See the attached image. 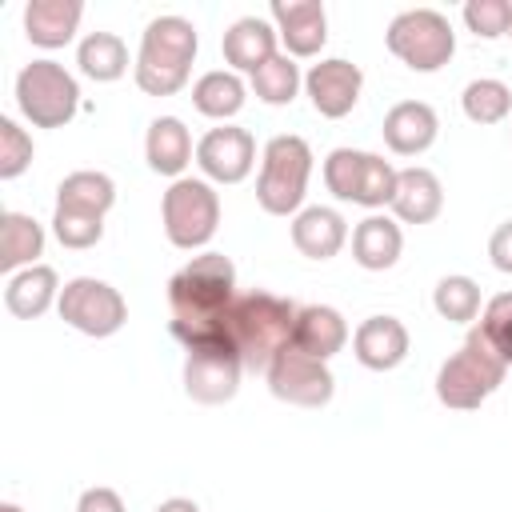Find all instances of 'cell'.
I'll return each mask as SVG.
<instances>
[{
    "mask_svg": "<svg viewBox=\"0 0 512 512\" xmlns=\"http://www.w3.org/2000/svg\"><path fill=\"white\" fill-rule=\"evenodd\" d=\"M236 300V268L224 252H204L168 280L172 336L184 348L228 340L224 316Z\"/></svg>",
    "mask_w": 512,
    "mask_h": 512,
    "instance_id": "obj_1",
    "label": "cell"
},
{
    "mask_svg": "<svg viewBox=\"0 0 512 512\" xmlns=\"http://www.w3.org/2000/svg\"><path fill=\"white\" fill-rule=\"evenodd\" d=\"M296 304L272 292H244L232 300L228 316H224V332L228 344L236 348L240 364L252 372H268L272 360L292 348V332H296Z\"/></svg>",
    "mask_w": 512,
    "mask_h": 512,
    "instance_id": "obj_2",
    "label": "cell"
},
{
    "mask_svg": "<svg viewBox=\"0 0 512 512\" xmlns=\"http://www.w3.org/2000/svg\"><path fill=\"white\" fill-rule=\"evenodd\" d=\"M196 28L184 16H156L140 36L136 88L148 96H172L188 84L196 60Z\"/></svg>",
    "mask_w": 512,
    "mask_h": 512,
    "instance_id": "obj_3",
    "label": "cell"
},
{
    "mask_svg": "<svg viewBox=\"0 0 512 512\" xmlns=\"http://www.w3.org/2000/svg\"><path fill=\"white\" fill-rule=\"evenodd\" d=\"M504 356L488 344V336L480 332V324L464 336L460 352H452L440 372H436V396L444 408H456V412H472L480 408L500 384H504Z\"/></svg>",
    "mask_w": 512,
    "mask_h": 512,
    "instance_id": "obj_4",
    "label": "cell"
},
{
    "mask_svg": "<svg viewBox=\"0 0 512 512\" xmlns=\"http://www.w3.org/2000/svg\"><path fill=\"white\" fill-rule=\"evenodd\" d=\"M312 176V148L300 136H272L264 144V164L256 180V200L268 216H292L304 204Z\"/></svg>",
    "mask_w": 512,
    "mask_h": 512,
    "instance_id": "obj_5",
    "label": "cell"
},
{
    "mask_svg": "<svg viewBox=\"0 0 512 512\" xmlns=\"http://www.w3.org/2000/svg\"><path fill=\"white\" fill-rule=\"evenodd\" d=\"M16 104L36 128H64L80 108V88L72 72L56 60H32L16 76Z\"/></svg>",
    "mask_w": 512,
    "mask_h": 512,
    "instance_id": "obj_6",
    "label": "cell"
},
{
    "mask_svg": "<svg viewBox=\"0 0 512 512\" xmlns=\"http://www.w3.org/2000/svg\"><path fill=\"white\" fill-rule=\"evenodd\" d=\"M384 40H388V52L396 60H404L412 72H436L456 52V32H452L448 16H440L436 8H408V12H400L388 24Z\"/></svg>",
    "mask_w": 512,
    "mask_h": 512,
    "instance_id": "obj_7",
    "label": "cell"
},
{
    "mask_svg": "<svg viewBox=\"0 0 512 512\" xmlns=\"http://www.w3.org/2000/svg\"><path fill=\"white\" fill-rule=\"evenodd\" d=\"M324 184L336 200L384 208V204H392V192H396V168L376 152L332 148L324 160Z\"/></svg>",
    "mask_w": 512,
    "mask_h": 512,
    "instance_id": "obj_8",
    "label": "cell"
},
{
    "mask_svg": "<svg viewBox=\"0 0 512 512\" xmlns=\"http://www.w3.org/2000/svg\"><path fill=\"white\" fill-rule=\"evenodd\" d=\"M164 232L176 248H204L212 236H216V224H220V200L212 192L208 180H192V176H180L172 180V188L164 192Z\"/></svg>",
    "mask_w": 512,
    "mask_h": 512,
    "instance_id": "obj_9",
    "label": "cell"
},
{
    "mask_svg": "<svg viewBox=\"0 0 512 512\" xmlns=\"http://www.w3.org/2000/svg\"><path fill=\"white\" fill-rule=\"evenodd\" d=\"M56 308H60V320H64V324H72L76 332L96 336V340L120 332L124 320H128L124 296H120L112 284L96 280V276H76V280H68V284L60 288Z\"/></svg>",
    "mask_w": 512,
    "mask_h": 512,
    "instance_id": "obj_10",
    "label": "cell"
},
{
    "mask_svg": "<svg viewBox=\"0 0 512 512\" xmlns=\"http://www.w3.org/2000/svg\"><path fill=\"white\" fill-rule=\"evenodd\" d=\"M264 376H268L272 396L284 400V404H296V408H324L336 392V380H332L328 364L300 352V348H284Z\"/></svg>",
    "mask_w": 512,
    "mask_h": 512,
    "instance_id": "obj_11",
    "label": "cell"
},
{
    "mask_svg": "<svg viewBox=\"0 0 512 512\" xmlns=\"http://www.w3.org/2000/svg\"><path fill=\"white\" fill-rule=\"evenodd\" d=\"M240 356L228 340H216V344H200V348H188V360H184V392L196 400V404H224L236 396L240 388Z\"/></svg>",
    "mask_w": 512,
    "mask_h": 512,
    "instance_id": "obj_12",
    "label": "cell"
},
{
    "mask_svg": "<svg viewBox=\"0 0 512 512\" xmlns=\"http://www.w3.org/2000/svg\"><path fill=\"white\" fill-rule=\"evenodd\" d=\"M196 164L216 184H240L256 164V140L248 128H212L196 144Z\"/></svg>",
    "mask_w": 512,
    "mask_h": 512,
    "instance_id": "obj_13",
    "label": "cell"
},
{
    "mask_svg": "<svg viewBox=\"0 0 512 512\" xmlns=\"http://www.w3.org/2000/svg\"><path fill=\"white\" fill-rule=\"evenodd\" d=\"M360 84H364V72L352 60H340V56L312 64L308 76H304V88H308L312 108L320 116H328V120H340V116H348L356 108Z\"/></svg>",
    "mask_w": 512,
    "mask_h": 512,
    "instance_id": "obj_14",
    "label": "cell"
},
{
    "mask_svg": "<svg viewBox=\"0 0 512 512\" xmlns=\"http://www.w3.org/2000/svg\"><path fill=\"white\" fill-rule=\"evenodd\" d=\"M276 36L288 44V56H316L328 40V16L320 0H272Z\"/></svg>",
    "mask_w": 512,
    "mask_h": 512,
    "instance_id": "obj_15",
    "label": "cell"
},
{
    "mask_svg": "<svg viewBox=\"0 0 512 512\" xmlns=\"http://www.w3.org/2000/svg\"><path fill=\"white\" fill-rule=\"evenodd\" d=\"M352 352L372 372H392L408 356V328L396 316H368L352 332Z\"/></svg>",
    "mask_w": 512,
    "mask_h": 512,
    "instance_id": "obj_16",
    "label": "cell"
},
{
    "mask_svg": "<svg viewBox=\"0 0 512 512\" xmlns=\"http://www.w3.org/2000/svg\"><path fill=\"white\" fill-rule=\"evenodd\" d=\"M436 132H440V120H436L432 104H424V100H400L384 116V144L396 156H416V152L432 148Z\"/></svg>",
    "mask_w": 512,
    "mask_h": 512,
    "instance_id": "obj_17",
    "label": "cell"
},
{
    "mask_svg": "<svg viewBox=\"0 0 512 512\" xmlns=\"http://www.w3.org/2000/svg\"><path fill=\"white\" fill-rule=\"evenodd\" d=\"M444 208V188L440 176L428 168H400L396 172V192H392V212L404 224H432Z\"/></svg>",
    "mask_w": 512,
    "mask_h": 512,
    "instance_id": "obj_18",
    "label": "cell"
},
{
    "mask_svg": "<svg viewBox=\"0 0 512 512\" xmlns=\"http://www.w3.org/2000/svg\"><path fill=\"white\" fill-rule=\"evenodd\" d=\"M348 344V324L336 308L328 304H304L296 312V332H292V348L316 356V360H332L340 348Z\"/></svg>",
    "mask_w": 512,
    "mask_h": 512,
    "instance_id": "obj_19",
    "label": "cell"
},
{
    "mask_svg": "<svg viewBox=\"0 0 512 512\" xmlns=\"http://www.w3.org/2000/svg\"><path fill=\"white\" fill-rule=\"evenodd\" d=\"M348 240V224L336 208L312 204L304 212H296L292 220V244L308 256V260H332Z\"/></svg>",
    "mask_w": 512,
    "mask_h": 512,
    "instance_id": "obj_20",
    "label": "cell"
},
{
    "mask_svg": "<svg viewBox=\"0 0 512 512\" xmlns=\"http://www.w3.org/2000/svg\"><path fill=\"white\" fill-rule=\"evenodd\" d=\"M84 16L80 0H28L24 8V32L40 48H64L76 36V24Z\"/></svg>",
    "mask_w": 512,
    "mask_h": 512,
    "instance_id": "obj_21",
    "label": "cell"
},
{
    "mask_svg": "<svg viewBox=\"0 0 512 512\" xmlns=\"http://www.w3.org/2000/svg\"><path fill=\"white\" fill-rule=\"evenodd\" d=\"M276 56V28L260 16H244L224 32V60L236 72H256Z\"/></svg>",
    "mask_w": 512,
    "mask_h": 512,
    "instance_id": "obj_22",
    "label": "cell"
},
{
    "mask_svg": "<svg viewBox=\"0 0 512 512\" xmlns=\"http://www.w3.org/2000/svg\"><path fill=\"white\" fill-rule=\"evenodd\" d=\"M144 156H148V168L160 172V176H176L188 168L192 160V136L184 128V120L176 116H156L148 124V136H144Z\"/></svg>",
    "mask_w": 512,
    "mask_h": 512,
    "instance_id": "obj_23",
    "label": "cell"
},
{
    "mask_svg": "<svg viewBox=\"0 0 512 512\" xmlns=\"http://www.w3.org/2000/svg\"><path fill=\"white\" fill-rule=\"evenodd\" d=\"M52 300H60V284H56V272L48 264H32V268L8 276V284H4V304L20 320L44 316L52 308Z\"/></svg>",
    "mask_w": 512,
    "mask_h": 512,
    "instance_id": "obj_24",
    "label": "cell"
},
{
    "mask_svg": "<svg viewBox=\"0 0 512 512\" xmlns=\"http://www.w3.org/2000/svg\"><path fill=\"white\" fill-rule=\"evenodd\" d=\"M400 248H404V236H400V224L388 220V216H368L356 224L352 232V256L360 268L368 272H384L400 260Z\"/></svg>",
    "mask_w": 512,
    "mask_h": 512,
    "instance_id": "obj_25",
    "label": "cell"
},
{
    "mask_svg": "<svg viewBox=\"0 0 512 512\" xmlns=\"http://www.w3.org/2000/svg\"><path fill=\"white\" fill-rule=\"evenodd\" d=\"M76 64L88 80L96 84H112L128 72V48L116 32H88L76 48Z\"/></svg>",
    "mask_w": 512,
    "mask_h": 512,
    "instance_id": "obj_26",
    "label": "cell"
},
{
    "mask_svg": "<svg viewBox=\"0 0 512 512\" xmlns=\"http://www.w3.org/2000/svg\"><path fill=\"white\" fill-rule=\"evenodd\" d=\"M116 204V184L104 176V172H72L60 180L56 188V208H72V212H88V216H100Z\"/></svg>",
    "mask_w": 512,
    "mask_h": 512,
    "instance_id": "obj_27",
    "label": "cell"
},
{
    "mask_svg": "<svg viewBox=\"0 0 512 512\" xmlns=\"http://www.w3.org/2000/svg\"><path fill=\"white\" fill-rule=\"evenodd\" d=\"M40 252H44V228L24 212H4L0 216V268L4 272H16L20 264L32 268Z\"/></svg>",
    "mask_w": 512,
    "mask_h": 512,
    "instance_id": "obj_28",
    "label": "cell"
},
{
    "mask_svg": "<svg viewBox=\"0 0 512 512\" xmlns=\"http://www.w3.org/2000/svg\"><path fill=\"white\" fill-rule=\"evenodd\" d=\"M192 104L200 116L228 120L244 108V80L236 72H204L192 88Z\"/></svg>",
    "mask_w": 512,
    "mask_h": 512,
    "instance_id": "obj_29",
    "label": "cell"
},
{
    "mask_svg": "<svg viewBox=\"0 0 512 512\" xmlns=\"http://www.w3.org/2000/svg\"><path fill=\"white\" fill-rule=\"evenodd\" d=\"M464 104V116L472 124H500L508 112H512V88L504 80H492V76H480L464 88L460 96Z\"/></svg>",
    "mask_w": 512,
    "mask_h": 512,
    "instance_id": "obj_30",
    "label": "cell"
},
{
    "mask_svg": "<svg viewBox=\"0 0 512 512\" xmlns=\"http://www.w3.org/2000/svg\"><path fill=\"white\" fill-rule=\"evenodd\" d=\"M252 92L264 100V104H292L296 92H300V68L288 52H276L264 68L252 72Z\"/></svg>",
    "mask_w": 512,
    "mask_h": 512,
    "instance_id": "obj_31",
    "label": "cell"
},
{
    "mask_svg": "<svg viewBox=\"0 0 512 512\" xmlns=\"http://www.w3.org/2000/svg\"><path fill=\"white\" fill-rule=\"evenodd\" d=\"M432 304H436V312H440L444 320L468 324V320H476V312H480V284H476L472 276H444V280L436 284V292H432Z\"/></svg>",
    "mask_w": 512,
    "mask_h": 512,
    "instance_id": "obj_32",
    "label": "cell"
},
{
    "mask_svg": "<svg viewBox=\"0 0 512 512\" xmlns=\"http://www.w3.org/2000/svg\"><path fill=\"white\" fill-rule=\"evenodd\" d=\"M28 164H32V136L12 116H0V180H16Z\"/></svg>",
    "mask_w": 512,
    "mask_h": 512,
    "instance_id": "obj_33",
    "label": "cell"
},
{
    "mask_svg": "<svg viewBox=\"0 0 512 512\" xmlns=\"http://www.w3.org/2000/svg\"><path fill=\"white\" fill-rule=\"evenodd\" d=\"M52 232L64 248H92L104 236V220L88 216V212H72V208H56L52 216Z\"/></svg>",
    "mask_w": 512,
    "mask_h": 512,
    "instance_id": "obj_34",
    "label": "cell"
},
{
    "mask_svg": "<svg viewBox=\"0 0 512 512\" xmlns=\"http://www.w3.org/2000/svg\"><path fill=\"white\" fill-rule=\"evenodd\" d=\"M480 332L488 336V344L504 356V364H512V292H500L484 304L480 316Z\"/></svg>",
    "mask_w": 512,
    "mask_h": 512,
    "instance_id": "obj_35",
    "label": "cell"
},
{
    "mask_svg": "<svg viewBox=\"0 0 512 512\" xmlns=\"http://www.w3.org/2000/svg\"><path fill=\"white\" fill-rule=\"evenodd\" d=\"M508 20H512V4L508 0H468L464 4V24L484 40L508 36Z\"/></svg>",
    "mask_w": 512,
    "mask_h": 512,
    "instance_id": "obj_36",
    "label": "cell"
},
{
    "mask_svg": "<svg viewBox=\"0 0 512 512\" xmlns=\"http://www.w3.org/2000/svg\"><path fill=\"white\" fill-rule=\"evenodd\" d=\"M488 256H492V264H496L500 272L512 276V220H504V224L492 232V240H488Z\"/></svg>",
    "mask_w": 512,
    "mask_h": 512,
    "instance_id": "obj_37",
    "label": "cell"
},
{
    "mask_svg": "<svg viewBox=\"0 0 512 512\" xmlns=\"http://www.w3.org/2000/svg\"><path fill=\"white\" fill-rule=\"evenodd\" d=\"M76 512H124V500H120V492H112V488H88V492L80 496Z\"/></svg>",
    "mask_w": 512,
    "mask_h": 512,
    "instance_id": "obj_38",
    "label": "cell"
},
{
    "mask_svg": "<svg viewBox=\"0 0 512 512\" xmlns=\"http://www.w3.org/2000/svg\"><path fill=\"white\" fill-rule=\"evenodd\" d=\"M156 512H200V508H196V500H184V496H172V500H164V504H156Z\"/></svg>",
    "mask_w": 512,
    "mask_h": 512,
    "instance_id": "obj_39",
    "label": "cell"
},
{
    "mask_svg": "<svg viewBox=\"0 0 512 512\" xmlns=\"http://www.w3.org/2000/svg\"><path fill=\"white\" fill-rule=\"evenodd\" d=\"M0 512H20V508L16 504H0Z\"/></svg>",
    "mask_w": 512,
    "mask_h": 512,
    "instance_id": "obj_40",
    "label": "cell"
},
{
    "mask_svg": "<svg viewBox=\"0 0 512 512\" xmlns=\"http://www.w3.org/2000/svg\"><path fill=\"white\" fill-rule=\"evenodd\" d=\"M508 36H512V20H508Z\"/></svg>",
    "mask_w": 512,
    "mask_h": 512,
    "instance_id": "obj_41",
    "label": "cell"
}]
</instances>
